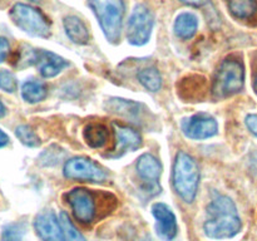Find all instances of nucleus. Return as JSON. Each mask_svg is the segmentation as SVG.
Wrapping results in <instances>:
<instances>
[{"mask_svg":"<svg viewBox=\"0 0 257 241\" xmlns=\"http://www.w3.org/2000/svg\"><path fill=\"white\" fill-rule=\"evenodd\" d=\"M5 113H7V108H5L4 103L0 100V118H3L5 115Z\"/></svg>","mask_w":257,"mask_h":241,"instance_id":"2f4dec72","label":"nucleus"},{"mask_svg":"<svg viewBox=\"0 0 257 241\" xmlns=\"http://www.w3.org/2000/svg\"><path fill=\"white\" fill-rule=\"evenodd\" d=\"M12 22L27 34L35 38H48L50 35V23L37 8L24 3H17L9 12Z\"/></svg>","mask_w":257,"mask_h":241,"instance_id":"39448f33","label":"nucleus"},{"mask_svg":"<svg viewBox=\"0 0 257 241\" xmlns=\"http://www.w3.org/2000/svg\"><path fill=\"white\" fill-rule=\"evenodd\" d=\"M10 52V45L8 42L7 38L0 37V63L4 62L7 59V57L9 55Z\"/></svg>","mask_w":257,"mask_h":241,"instance_id":"cd10ccee","label":"nucleus"},{"mask_svg":"<svg viewBox=\"0 0 257 241\" xmlns=\"http://www.w3.org/2000/svg\"><path fill=\"white\" fill-rule=\"evenodd\" d=\"M18 88L15 75L9 70H0V89L7 93H14Z\"/></svg>","mask_w":257,"mask_h":241,"instance_id":"bb28decb","label":"nucleus"},{"mask_svg":"<svg viewBox=\"0 0 257 241\" xmlns=\"http://www.w3.org/2000/svg\"><path fill=\"white\" fill-rule=\"evenodd\" d=\"M85 143L92 148H102L107 145L109 138V131L104 125L100 123H90L84 128L83 132Z\"/></svg>","mask_w":257,"mask_h":241,"instance_id":"6ab92c4d","label":"nucleus"},{"mask_svg":"<svg viewBox=\"0 0 257 241\" xmlns=\"http://www.w3.org/2000/svg\"><path fill=\"white\" fill-rule=\"evenodd\" d=\"M227 5L237 19H251L257 12V0H227Z\"/></svg>","mask_w":257,"mask_h":241,"instance_id":"412c9836","label":"nucleus"},{"mask_svg":"<svg viewBox=\"0 0 257 241\" xmlns=\"http://www.w3.org/2000/svg\"><path fill=\"white\" fill-rule=\"evenodd\" d=\"M113 131H114L115 143L112 152L107 155L108 157L119 158L128 151H136L140 148L142 141H141L140 133L136 130L119 125V123H113Z\"/></svg>","mask_w":257,"mask_h":241,"instance_id":"9b49d317","label":"nucleus"},{"mask_svg":"<svg viewBox=\"0 0 257 241\" xmlns=\"http://www.w3.org/2000/svg\"><path fill=\"white\" fill-rule=\"evenodd\" d=\"M88 5L97 17L108 42L117 44L122 34L125 12L123 0H89Z\"/></svg>","mask_w":257,"mask_h":241,"instance_id":"7ed1b4c3","label":"nucleus"},{"mask_svg":"<svg viewBox=\"0 0 257 241\" xmlns=\"http://www.w3.org/2000/svg\"><path fill=\"white\" fill-rule=\"evenodd\" d=\"M182 131L191 140H206L217 135L218 125L212 115L197 113L182 122Z\"/></svg>","mask_w":257,"mask_h":241,"instance_id":"9d476101","label":"nucleus"},{"mask_svg":"<svg viewBox=\"0 0 257 241\" xmlns=\"http://www.w3.org/2000/svg\"><path fill=\"white\" fill-rule=\"evenodd\" d=\"M137 172L142 180V190L148 196H156L161 192L160 177L162 166L160 161L151 153H145L137 161Z\"/></svg>","mask_w":257,"mask_h":241,"instance_id":"1a4fd4ad","label":"nucleus"},{"mask_svg":"<svg viewBox=\"0 0 257 241\" xmlns=\"http://www.w3.org/2000/svg\"><path fill=\"white\" fill-rule=\"evenodd\" d=\"M29 2H34V3H37V2H39V0H29Z\"/></svg>","mask_w":257,"mask_h":241,"instance_id":"72a5a7b5","label":"nucleus"},{"mask_svg":"<svg viewBox=\"0 0 257 241\" xmlns=\"http://www.w3.org/2000/svg\"><path fill=\"white\" fill-rule=\"evenodd\" d=\"M59 221L65 241H85L84 236L77 230V227H75L74 223L72 222V220H70L67 212H64V211L60 212Z\"/></svg>","mask_w":257,"mask_h":241,"instance_id":"b1692460","label":"nucleus"},{"mask_svg":"<svg viewBox=\"0 0 257 241\" xmlns=\"http://www.w3.org/2000/svg\"><path fill=\"white\" fill-rule=\"evenodd\" d=\"M64 157L65 151L60 148L59 146L52 145L40 153L39 157H38V162H39L40 166H44V167H53V166L58 165L60 161L64 160Z\"/></svg>","mask_w":257,"mask_h":241,"instance_id":"5701e85b","label":"nucleus"},{"mask_svg":"<svg viewBox=\"0 0 257 241\" xmlns=\"http://www.w3.org/2000/svg\"><path fill=\"white\" fill-rule=\"evenodd\" d=\"M173 187L176 193L186 203H192L197 196L200 185V168L197 161L186 152H178L176 156L172 173Z\"/></svg>","mask_w":257,"mask_h":241,"instance_id":"f03ea898","label":"nucleus"},{"mask_svg":"<svg viewBox=\"0 0 257 241\" xmlns=\"http://www.w3.org/2000/svg\"><path fill=\"white\" fill-rule=\"evenodd\" d=\"M25 226L20 222L8 223L3 227L2 241H23L24 240Z\"/></svg>","mask_w":257,"mask_h":241,"instance_id":"a878e982","label":"nucleus"},{"mask_svg":"<svg viewBox=\"0 0 257 241\" xmlns=\"http://www.w3.org/2000/svg\"><path fill=\"white\" fill-rule=\"evenodd\" d=\"M137 78L141 84L150 92H158L162 87V77H161L157 68L155 67L145 68L141 72H138Z\"/></svg>","mask_w":257,"mask_h":241,"instance_id":"4be33fe9","label":"nucleus"},{"mask_svg":"<svg viewBox=\"0 0 257 241\" xmlns=\"http://www.w3.org/2000/svg\"><path fill=\"white\" fill-rule=\"evenodd\" d=\"M74 217L82 223H90L97 217V196L87 188H73L65 193Z\"/></svg>","mask_w":257,"mask_h":241,"instance_id":"0eeeda50","label":"nucleus"},{"mask_svg":"<svg viewBox=\"0 0 257 241\" xmlns=\"http://www.w3.org/2000/svg\"><path fill=\"white\" fill-rule=\"evenodd\" d=\"M152 213L156 218V231L158 236L166 241H171L176 237L178 231L177 220L175 213L163 202H157L152 206Z\"/></svg>","mask_w":257,"mask_h":241,"instance_id":"ddd939ff","label":"nucleus"},{"mask_svg":"<svg viewBox=\"0 0 257 241\" xmlns=\"http://www.w3.org/2000/svg\"><path fill=\"white\" fill-rule=\"evenodd\" d=\"M48 89L47 85L39 80H27L22 85V97L28 103H39L47 98Z\"/></svg>","mask_w":257,"mask_h":241,"instance_id":"aec40b11","label":"nucleus"},{"mask_svg":"<svg viewBox=\"0 0 257 241\" xmlns=\"http://www.w3.org/2000/svg\"><path fill=\"white\" fill-rule=\"evenodd\" d=\"M246 126L252 135L257 137V114H248L245 119Z\"/></svg>","mask_w":257,"mask_h":241,"instance_id":"c85d7f7f","label":"nucleus"},{"mask_svg":"<svg viewBox=\"0 0 257 241\" xmlns=\"http://www.w3.org/2000/svg\"><path fill=\"white\" fill-rule=\"evenodd\" d=\"M63 25H64L67 37L73 43L83 45L89 42V32H88L87 25L80 18L75 17V15H68L63 20Z\"/></svg>","mask_w":257,"mask_h":241,"instance_id":"dca6fc26","label":"nucleus"},{"mask_svg":"<svg viewBox=\"0 0 257 241\" xmlns=\"http://www.w3.org/2000/svg\"><path fill=\"white\" fill-rule=\"evenodd\" d=\"M8 143H9V137H8V135L4 131L0 130V148L5 147Z\"/></svg>","mask_w":257,"mask_h":241,"instance_id":"7c9ffc66","label":"nucleus"},{"mask_svg":"<svg viewBox=\"0 0 257 241\" xmlns=\"http://www.w3.org/2000/svg\"><path fill=\"white\" fill-rule=\"evenodd\" d=\"M15 136L18 140L27 147H38L40 145V138L37 133L32 130V127L27 125H20L15 128Z\"/></svg>","mask_w":257,"mask_h":241,"instance_id":"393cba45","label":"nucleus"},{"mask_svg":"<svg viewBox=\"0 0 257 241\" xmlns=\"http://www.w3.org/2000/svg\"><path fill=\"white\" fill-rule=\"evenodd\" d=\"M155 18L146 5L138 4L133 9L127 23V40L130 44L141 47L147 44L152 34Z\"/></svg>","mask_w":257,"mask_h":241,"instance_id":"423d86ee","label":"nucleus"},{"mask_svg":"<svg viewBox=\"0 0 257 241\" xmlns=\"http://www.w3.org/2000/svg\"><path fill=\"white\" fill-rule=\"evenodd\" d=\"M34 228L42 241H65L59 217L54 211L45 210L38 213L34 220Z\"/></svg>","mask_w":257,"mask_h":241,"instance_id":"f8f14e48","label":"nucleus"},{"mask_svg":"<svg viewBox=\"0 0 257 241\" xmlns=\"http://www.w3.org/2000/svg\"><path fill=\"white\" fill-rule=\"evenodd\" d=\"M63 173L68 180L83 182H103L107 173L94 161L87 157H73L65 162Z\"/></svg>","mask_w":257,"mask_h":241,"instance_id":"6e6552de","label":"nucleus"},{"mask_svg":"<svg viewBox=\"0 0 257 241\" xmlns=\"http://www.w3.org/2000/svg\"><path fill=\"white\" fill-rule=\"evenodd\" d=\"M105 108L108 112L115 113V114L124 117L127 119H132L133 122L141 119L142 117V108L143 105L141 103L133 102V100L120 99V98H110L105 103Z\"/></svg>","mask_w":257,"mask_h":241,"instance_id":"2eb2a0df","label":"nucleus"},{"mask_svg":"<svg viewBox=\"0 0 257 241\" xmlns=\"http://www.w3.org/2000/svg\"><path fill=\"white\" fill-rule=\"evenodd\" d=\"M240 230L241 218L235 202L227 196H216L207 206V218L203 223L206 236L225 240L236 236Z\"/></svg>","mask_w":257,"mask_h":241,"instance_id":"f257e3e1","label":"nucleus"},{"mask_svg":"<svg viewBox=\"0 0 257 241\" xmlns=\"http://www.w3.org/2000/svg\"><path fill=\"white\" fill-rule=\"evenodd\" d=\"M253 88H255V92H256V94H257V77H256V79H255V83H253Z\"/></svg>","mask_w":257,"mask_h":241,"instance_id":"473e14b6","label":"nucleus"},{"mask_svg":"<svg viewBox=\"0 0 257 241\" xmlns=\"http://www.w3.org/2000/svg\"><path fill=\"white\" fill-rule=\"evenodd\" d=\"M245 83V68L241 60L230 57L220 64L212 82V94L216 99H225L241 92Z\"/></svg>","mask_w":257,"mask_h":241,"instance_id":"20e7f679","label":"nucleus"},{"mask_svg":"<svg viewBox=\"0 0 257 241\" xmlns=\"http://www.w3.org/2000/svg\"><path fill=\"white\" fill-rule=\"evenodd\" d=\"M198 29V20L196 15L192 13H181L177 18H176L175 27V34L177 35L180 39L188 40L191 38L195 37Z\"/></svg>","mask_w":257,"mask_h":241,"instance_id":"a211bd4d","label":"nucleus"},{"mask_svg":"<svg viewBox=\"0 0 257 241\" xmlns=\"http://www.w3.org/2000/svg\"><path fill=\"white\" fill-rule=\"evenodd\" d=\"M206 79L200 75H191L182 79L178 89V94L186 100L201 99L205 92Z\"/></svg>","mask_w":257,"mask_h":241,"instance_id":"f3484780","label":"nucleus"},{"mask_svg":"<svg viewBox=\"0 0 257 241\" xmlns=\"http://www.w3.org/2000/svg\"><path fill=\"white\" fill-rule=\"evenodd\" d=\"M33 65H37L38 70L44 78H53L67 68L69 63L64 58L49 50L34 49Z\"/></svg>","mask_w":257,"mask_h":241,"instance_id":"4468645a","label":"nucleus"},{"mask_svg":"<svg viewBox=\"0 0 257 241\" xmlns=\"http://www.w3.org/2000/svg\"><path fill=\"white\" fill-rule=\"evenodd\" d=\"M180 2L186 5H191V7H202L207 0H180Z\"/></svg>","mask_w":257,"mask_h":241,"instance_id":"c756f323","label":"nucleus"}]
</instances>
